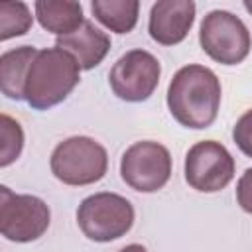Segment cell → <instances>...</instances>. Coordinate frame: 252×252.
Here are the masks:
<instances>
[{
	"label": "cell",
	"instance_id": "cell-3",
	"mask_svg": "<svg viewBox=\"0 0 252 252\" xmlns=\"http://www.w3.org/2000/svg\"><path fill=\"white\" fill-rule=\"evenodd\" d=\"M51 173L65 185H91L108 169L106 150L89 136H71L59 142L51 154Z\"/></svg>",
	"mask_w": 252,
	"mask_h": 252
},
{
	"label": "cell",
	"instance_id": "cell-1",
	"mask_svg": "<svg viewBox=\"0 0 252 252\" xmlns=\"http://www.w3.org/2000/svg\"><path fill=\"white\" fill-rule=\"evenodd\" d=\"M167 106L171 116L185 128H209L220 106V81L203 65L181 67L167 87Z\"/></svg>",
	"mask_w": 252,
	"mask_h": 252
},
{
	"label": "cell",
	"instance_id": "cell-13",
	"mask_svg": "<svg viewBox=\"0 0 252 252\" xmlns=\"http://www.w3.org/2000/svg\"><path fill=\"white\" fill-rule=\"evenodd\" d=\"M35 18L39 26L57 37L69 35L79 30L85 22L83 6L79 2L69 0H39L35 2Z\"/></svg>",
	"mask_w": 252,
	"mask_h": 252
},
{
	"label": "cell",
	"instance_id": "cell-9",
	"mask_svg": "<svg viewBox=\"0 0 252 252\" xmlns=\"http://www.w3.org/2000/svg\"><path fill=\"white\" fill-rule=\"evenodd\" d=\"M234 177V158L215 140H203L189 148L185 156V181L201 193L224 189Z\"/></svg>",
	"mask_w": 252,
	"mask_h": 252
},
{
	"label": "cell",
	"instance_id": "cell-12",
	"mask_svg": "<svg viewBox=\"0 0 252 252\" xmlns=\"http://www.w3.org/2000/svg\"><path fill=\"white\" fill-rule=\"evenodd\" d=\"M37 51L39 49L32 45H22V47L4 51L0 55V91L4 96L12 100L24 98L26 77Z\"/></svg>",
	"mask_w": 252,
	"mask_h": 252
},
{
	"label": "cell",
	"instance_id": "cell-17",
	"mask_svg": "<svg viewBox=\"0 0 252 252\" xmlns=\"http://www.w3.org/2000/svg\"><path fill=\"white\" fill-rule=\"evenodd\" d=\"M232 140L244 156L252 158V108H248L236 120L234 128H232Z\"/></svg>",
	"mask_w": 252,
	"mask_h": 252
},
{
	"label": "cell",
	"instance_id": "cell-6",
	"mask_svg": "<svg viewBox=\"0 0 252 252\" xmlns=\"http://www.w3.org/2000/svg\"><path fill=\"white\" fill-rule=\"evenodd\" d=\"M49 207L35 195H18L0 187V232L12 242H32L49 228Z\"/></svg>",
	"mask_w": 252,
	"mask_h": 252
},
{
	"label": "cell",
	"instance_id": "cell-16",
	"mask_svg": "<svg viewBox=\"0 0 252 252\" xmlns=\"http://www.w3.org/2000/svg\"><path fill=\"white\" fill-rule=\"evenodd\" d=\"M0 165L8 167L12 161H16L24 148V132L18 120H14L8 114L0 116Z\"/></svg>",
	"mask_w": 252,
	"mask_h": 252
},
{
	"label": "cell",
	"instance_id": "cell-5",
	"mask_svg": "<svg viewBox=\"0 0 252 252\" xmlns=\"http://www.w3.org/2000/svg\"><path fill=\"white\" fill-rule=\"evenodd\" d=\"M199 43L217 63L236 65L248 57L252 37L238 16L226 10H213L201 22Z\"/></svg>",
	"mask_w": 252,
	"mask_h": 252
},
{
	"label": "cell",
	"instance_id": "cell-15",
	"mask_svg": "<svg viewBox=\"0 0 252 252\" xmlns=\"http://www.w3.org/2000/svg\"><path fill=\"white\" fill-rule=\"evenodd\" d=\"M33 16L24 2H0V41L18 37L30 32Z\"/></svg>",
	"mask_w": 252,
	"mask_h": 252
},
{
	"label": "cell",
	"instance_id": "cell-19",
	"mask_svg": "<svg viewBox=\"0 0 252 252\" xmlns=\"http://www.w3.org/2000/svg\"><path fill=\"white\" fill-rule=\"evenodd\" d=\"M118 252H148L142 244H128V246H124L122 250H118Z\"/></svg>",
	"mask_w": 252,
	"mask_h": 252
},
{
	"label": "cell",
	"instance_id": "cell-10",
	"mask_svg": "<svg viewBox=\"0 0 252 252\" xmlns=\"http://www.w3.org/2000/svg\"><path fill=\"white\" fill-rule=\"evenodd\" d=\"M195 22V2L191 0H159L150 10L148 32L159 45H175L183 41Z\"/></svg>",
	"mask_w": 252,
	"mask_h": 252
},
{
	"label": "cell",
	"instance_id": "cell-7",
	"mask_svg": "<svg viewBox=\"0 0 252 252\" xmlns=\"http://www.w3.org/2000/svg\"><path fill=\"white\" fill-rule=\"evenodd\" d=\"M122 181L140 193L159 191L171 177V156L165 146L152 140L132 144L120 159Z\"/></svg>",
	"mask_w": 252,
	"mask_h": 252
},
{
	"label": "cell",
	"instance_id": "cell-14",
	"mask_svg": "<svg viewBox=\"0 0 252 252\" xmlns=\"http://www.w3.org/2000/svg\"><path fill=\"white\" fill-rule=\"evenodd\" d=\"M94 18L114 33H128L138 22V0H94L91 4Z\"/></svg>",
	"mask_w": 252,
	"mask_h": 252
},
{
	"label": "cell",
	"instance_id": "cell-8",
	"mask_svg": "<svg viewBox=\"0 0 252 252\" xmlns=\"http://www.w3.org/2000/svg\"><path fill=\"white\" fill-rule=\"evenodd\" d=\"M161 75L159 61L146 49L126 51L110 69L112 93L126 102H142L154 94Z\"/></svg>",
	"mask_w": 252,
	"mask_h": 252
},
{
	"label": "cell",
	"instance_id": "cell-18",
	"mask_svg": "<svg viewBox=\"0 0 252 252\" xmlns=\"http://www.w3.org/2000/svg\"><path fill=\"white\" fill-rule=\"evenodd\" d=\"M236 199L242 211L252 215V167H248L236 185Z\"/></svg>",
	"mask_w": 252,
	"mask_h": 252
},
{
	"label": "cell",
	"instance_id": "cell-11",
	"mask_svg": "<svg viewBox=\"0 0 252 252\" xmlns=\"http://www.w3.org/2000/svg\"><path fill=\"white\" fill-rule=\"evenodd\" d=\"M55 47L71 53L83 71L96 67L110 51V37L91 20H85L79 30L55 39Z\"/></svg>",
	"mask_w": 252,
	"mask_h": 252
},
{
	"label": "cell",
	"instance_id": "cell-4",
	"mask_svg": "<svg viewBox=\"0 0 252 252\" xmlns=\"http://www.w3.org/2000/svg\"><path fill=\"white\" fill-rule=\"evenodd\" d=\"M77 224L89 240L110 242L124 236L134 224L132 203L116 193H94L81 201Z\"/></svg>",
	"mask_w": 252,
	"mask_h": 252
},
{
	"label": "cell",
	"instance_id": "cell-2",
	"mask_svg": "<svg viewBox=\"0 0 252 252\" xmlns=\"http://www.w3.org/2000/svg\"><path fill=\"white\" fill-rule=\"evenodd\" d=\"M79 63L75 57L59 47L39 49L30 65L24 100L35 110H47L63 102L79 85Z\"/></svg>",
	"mask_w": 252,
	"mask_h": 252
},
{
	"label": "cell",
	"instance_id": "cell-20",
	"mask_svg": "<svg viewBox=\"0 0 252 252\" xmlns=\"http://www.w3.org/2000/svg\"><path fill=\"white\" fill-rule=\"evenodd\" d=\"M244 8H246V10L250 12V16H252V0H246V2H244Z\"/></svg>",
	"mask_w": 252,
	"mask_h": 252
}]
</instances>
